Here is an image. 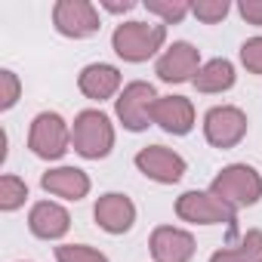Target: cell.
Instances as JSON below:
<instances>
[{"mask_svg": "<svg viewBox=\"0 0 262 262\" xmlns=\"http://www.w3.org/2000/svg\"><path fill=\"white\" fill-rule=\"evenodd\" d=\"M167 40L164 22H123L111 34V47L123 62H148Z\"/></svg>", "mask_w": 262, "mask_h": 262, "instance_id": "1", "label": "cell"}, {"mask_svg": "<svg viewBox=\"0 0 262 262\" xmlns=\"http://www.w3.org/2000/svg\"><path fill=\"white\" fill-rule=\"evenodd\" d=\"M71 145L86 161L108 158L111 148H114V126H111L108 114H102V111H80L74 117V126H71Z\"/></svg>", "mask_w": 262, "mask_h": 262, "instance_id": "2", "label": "cell"}, {"mask_svg": "<svg viewBox=\"0 0 262 262\" xmlns=\"http://www.w3.org/2000/svg\"><path fill=\"white\" fill-rule=\"evenodd\" d=\"M210 191L219 194V198H222L225 204H231L234 210H237V207H253V204H259V198H262V176H259L253 167H247V164H231V167H225V170L213 179Z\"/></svg>", "mask_w": 262, "mask_h": 262, "instance_id": "3", "label": "cell"}, {"mask_svg": "<svg viewBox=\"0 0 262 262\" xmlns=\"http://www.w3.org/2000/svg\"><path fill=\"white\" fill-rule=\"evenodd\" d=\"M71 145V126L65 123L62 114L43 111L31 120V133H28V148L43 158V161H59Z\"/></svg>", "mask_w": 262, "mask_h": 262, "instance_id": "4", "label": "cell"}, {"mask_svg": "<svg viewBox=\"0 0 262 262\" xmlns=\"http://www.w3.org/2000/svg\"><path fill=\"white\" fill-rule=\"evenodd\" d=\"M158 99L161 96L145 80L126 83L123 93L114 99V111H117V120L123 123V129H129V133H142V129L151 123V108H155Z\"/></svg>", "mask_w": 262, "mask_h": 262, "instance_id": "5", "label": "cell"}, {"mask_svg": "<svg viewBox=\"0 0 262 262\" xmlns=\"http://www.w3.org/2000/svg\"><path fill=\"white\" fill-rule=\"evenodd\" d=\"M176 216L182 222H194V225H222V222L234 225L237 210L213 191H185L176 201Z\"/></svg>", "mask_w": 262, "mask_h": 262, "instance_id": "6", "label": "cell"}, {"mask_svg": "<svg viewBox=\"0 0 262 262\" xmlns=\"http://www.w3.org/2000/svg\"><path fill=\"white\" fill-rule=\"evenodd\" d=\"M204 136L216 148H234L247 136V114L234 105H216L204 117Z\"/></svg>", "mask_w": 262, "mask_h": 262, "instance_id": "7", "label": "cell"}, {"mask_svg": "<svg viewBox=\"0 0 262 262\" xmlns=\"http://www.w3.org/2000/svg\"><path fill=\"white\" fill-rule=\"evenodd\" d=\"M53 25L59 34L83 40L90 34H96L99 25V10L90 4V0H59L53 7Z\"/></svg>", "mask_w": 262, "mask_h": 262, "instance_id": "8", "label": "cell"}, {"mask_svg": "<svg viewBox=\"0 0 262 262\" xmlns=\"http://www.w3.org/2000/svg\"><path fill=\"white\" fill-rule=\"evenodd\" d=\"M158 77L164 83H185L194 80V74L201 71V53L198 47H191L188 40H176L173 47H167L155 65Z\"/></svg>", "mask_w": 262, "mask_h": 262, "instance_id": "9", "label": "cell"}, {"mask_svg": "<svg viewBox=\"0 0 262 262\" xmlns=\"http://www.w3.org/2000/svg\"><path fill=\"white\" fill-rule=\"evenodd\" d=\"M136 167L142 176H148L151 182H161V185H173L185 176V158L176 155L173 148H164V145H148L136 155Z\"/></svg>", "mask_w": 262, "mask_h": 262, "instance_id": "10", "label": "cell"}, {"mask_svg": "<svg viewBox=\"0 0 262 262\" xmlns=\"http://www.w3.org/2000/svg\"><path fill=\"white\" fill-rule=\"evenodd\" d=\"M151 123H158L164 133L185 136L194 126V105L185 96H161L151 108Z\"/></svg>", "mask_w": 262, "mask_h": 262, "instance_id": "11", "label": "cell"}, {"mask_svg": "<svg viewBox=\"0 0 262 262\" xmlns=\"http://www.w3.org/2000/svg\"><path fill=\"white\" fill-rule=\"evenodd\" d=\"M93 216H96V222H99L102 231H108V234H123V231L133 228V222H136V207H133V201H129L126 194L108 191V194H102V198L96 201Z\"/></svg>", "mask_w": 262, "mask_h": 262, "instance_id": "12", "label": "cell"}, {"mask_svg": "<svg viewBox=\"0 0 262 262\" xmlns=\"http://www.w3.org/2000/svg\"><path fill=\"white\" fill-rule=\"evenodd\" d=\"M148 247H151L155 262H188L194 256V237L182 228H173V225L155 228Z\"/></svg>", "mask_w": 262, "mask_h": 262, "instance_id": "13", "label": "cell"}, {"mask_svg": "<svg viewBox=\"0 0 262 262\" xmlns=\"http://www.w3.org/2000/svg\"><path fill=\"white\" fill-rule=\"evenodd\" d=\"M28 228H31V234L40 237V241H59V237L71 228V216H68L65 207H59V204H53V201H40V204H34L31 213H28Z\"/></svg>", "mask_w": 262, "mask_h": 262, "instance_id": "14", "label": "cell"}, {"mask_svg": "<svg viewBox=\"0 0 262 262\" xmlns=\"http://www.w3.org/2000/svg\"><path fill=\"white\" fill-rule=\"evenodd\" d=\"M77 86L86 99H96V102H105L111 99L117 90H120V71L114 65H105V62H93L80 71L77 77Z\"/></svg>", "mask_w": 262, "mask_h": 262, "instance_id": "15", "label": "cell"}, {"mask_svg": "<svg viewBox=\"0 0 262 262\" xmlns=\"http://www.w3.org/2000/svg\"><path fill=\"white\" fill-rule=\"evenodd\" d=\"M40 185H43V191L65 198V201H80L90 194V176L77 167H56L40 176Z\"/></svg>", "mask_w": 262, "mask_h": 262, "instance_id": "16", "label": "cell"}, {"mask_svg": "<svg viewBox=\"0 0 262 262\" xmlns=\"http://www.w3.org/2000/svg\"><path fill=\"white\" fill-rule=\"evenodd\" d=\"M191 83L198 93H225L234 86V65L228 59H210L201 65Z\"/></svg>", "mask_w": 262, "mask_h": 262, "instance_id": "17", "label": "cell"}, {"mask_svg": "<svg viewBox=\"0 0 262 262\" xmlns=\"http://www.w3.org/2000/svg\"><path fill=\"white\" fill-rule=\"evenodd\" d=\"M262 259V231H247L234 247H222L210 256V262H259Z\"/></svg>", "mask_w": 262, "mask_h": 262, "instance_id": "18", "label": "cell"}, {"mask_svg": "<svg viewBox=\"0 0 262 262\" xmlns=\"http://www.w3.org/2000/svg\"><path fill=\"white\" fill-rule=\"evenodd\" d=\"M25 198H28V185L19 176H13V173L0 176V210L13 213V210H19L25 204Z\"/></svg>", "mask_w": 262, "mask_h": 262, "instance_id": "19", "label": "cell"}, {"mask_svg": "<svg viewBox=\"0 0 262 262\" xmlns=\"http://www.w3.org/2000/svg\"><path fill=\"white\" fill-rule=\"evenodd\" d=\"M145 10L151 16H161L164 25H176L191 13V4L188 0H145Z\"/></svg>", "mask_w": 262, "mask_h": 262, "instance_id": "20", "label": "cell"}, {"mask_svg": "<svg viewBox=\"0 0 262 262\" xmlns=\"http://www.w3.org/2000/svg\"><path fill=\"white\" fill-rule=\"evenodd\" d=\"M56 262H108V256L86 244H62L56 247Z\"/></svg>", "mask_w": 262, "mask_h": 262, "instance_id": "21", "label": "cell"}, {"mask_svg": "<svg viewBox=\"0 0 262 262\" xmlns=\"http://www.w3.org/2000/svg\"><path fill=\"white\" fill-rule=\"evenodd\" d=\"M228 0H198V4H191V13L201 19V22H207V25H216V22H222L225 16H228Z\"/></svg>", "mask_w": 262, "mask_h": 262, "instance_id": "22", "label": "cell"}, {"mask_svg": "<svg viewBox=\"0 0 262 262\" xmlns=\"http://www.w3.org/2000/svg\"><path fill=\"white\" fill-rule=\"evenodd\" d=\"M19 93H22V83H19V74L4 68L0 71V108L10 111L16 102H19Z\"/></svg>", "mask_w": 262, "mask_h": 262, "instance_id": "23", "label": "cell"}, {"mask_svg": "<svg viewBox=\"0 0 262 262\" xmlns=\"http://www.w3.org/2000/svg\"><path fill=\"white\" fill-rule=\"evenodd\" d=\"M241 62L250 74H262V37H250L241 47Z\"/></svg>", "mask_w": 262, "mask_h": 262, "instance_id": "24", "label": "cell"}, {"mask_svg": "<svg viewBox=\"0 0 262 262\" xmlns=\"http://www.w3.org/2000/svg\"><path fill=\"white\" fill-rule=\"evenodd\" d=\"M237 13L244 16V22L250 25H262V0H241Z\"/></svg>", "mask_w": 262, "mask_h": 262, "instance_id": "25", "label": "cell"}, {"mask_svg": "<svg viewBox=\"0 0 262 262\" xmlns=\"http://www.w3.org/2000/svg\"><path fill=\"white\" fill-rule=\"evenodd\" d=\"M108 13H129V10H133L136 4H129V0H123V4H102Z\"/></svg>", "mask_w": 262, "mask_h": 262, "instance_id": "26", "label": "cell"}, {"mask_svg": "<svg viewBox=\"0 0 262 262\" xmlns=\"http://www.w3.org/2000/svg\"><path fill=\"white\" fill-rule=\"evenodd\" d=\"M259 262H262V259H259Z\"/></svg>", "mask_w": 262, "mask_h": 262, "instance_id": "27", "label": "cell"}]
</instances>
